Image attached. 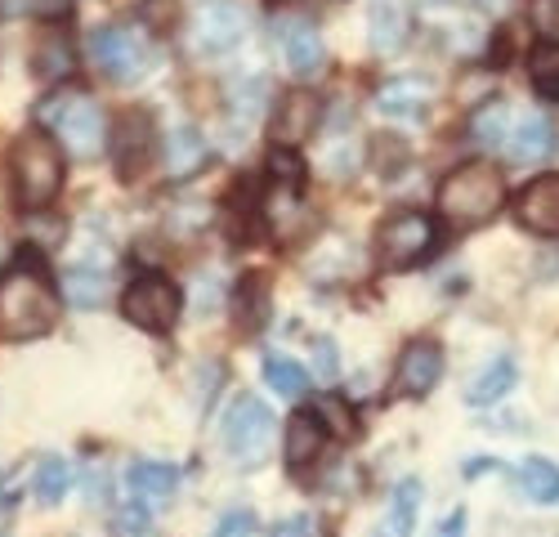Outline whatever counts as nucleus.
<instances>
[{
	"label": "nucleus",
	"mask_w": 559,
	"mask_h": 537,
	"mask_svg": "<svg viewBox=\"0 0 559 537\" xmlns=\"http://www.w3.org/2000/svg\"><path fill=\"white\" fill-rule=\"evenodd\" d=\"M421 479L416 475H407V479H399V488H394V498H390V528H394V537H412V528H416V515H421Z\"/></svg>",
	"instance_id": "obj_26"
},
{
	"label": "nucleus",
	"mask_w": 559,
	"mask_h": 537,
	"mask_svg": "<svg viewBox=\"0 0 559 537\" xmlns=\"http://www.w3.org/2000/svg\"><path fill=\"white\" fill-rule=\"evenodd\" d=\"M260 211L277 238H296L305 229V193L296 184H273L269 198L260 202Z\"/></svg>",
	"instance_id": "obj_18"
},
{
	"label": "nucleus",
	"mask_w": 559,
	"mask_h": 537,
	"mask_svg": "<svg viewBox=\"0 0 559 537\" xmlns=\"http://www.w3.org/2000/svg\"><path fill=\"white\" fill-rule=\"evenodd\" d=\"M90 55H95L99 72L112 81H139L148 72V45L130 27H99L90 36Z\"/></svg>",
	"instance_id": "obj_10"
},
{
	"label": "nucleus",
	"mask_w": 559,
	"mask_h": 537,
	"mask_svg": "<svg viewBox=\"0 0 559 537\" xmlns=\"http://www.w3.org/2000/svg\"><path fill=\"white\" fill-rule=\"evenodd\" d=\"M430 81L426 76H394L377 90V108L385 117H421L430 108Z\"/></svg>",
	"instance_id": "obj_15"
},
{
	"label": "nucleus",
	"mask_w": 559,
	"mask_h": 537,
	"mask_svg": "<svg viewBox=\"0 0 559 537\" xmlns=\"http://www.w3.org/2000/svg\"><path fill=\"white\" fill-rule=\"evenodd\" d=\"M287 63L296 76H318L322 63H328V45H322V36L313 27H296L287 36Z\"/></svg>",
	"instance_id": "obj_24"
},
{
	"label": "nucleus",
	"mask_w": 559,
	"mask_h": 537,
	"mask_svg": "<svg viewBox=\"0 0 559 537\" xmlns=\"http://www.w3.org/2000/svg\"><path fill=\"white\" fill-rule=\"evenodd\" d=\"M555 144H559L555 140V126L546 117H524L515 126V134H510V153H515V162H524V166L546 162L555 153Z\"/></svg>",
	"instance_id": "obj_22"
},
{
	"label": "nucleus",
	"mask_w": 559,
	"mask_h": 537,
	"mask_svg": "<svg viewBox=\"0 0 559 537\" xmlns=\"http://www.w3.org/2000/svg\"><path fill=\"white\" fill-rule=\"evenodd\" d=\"M318 121H322V99L313 95V90H287V95L273 104L269 140H273V148L296 153L309 134L318 130Z\"/></svg>",
	"instance_id": "obj_9"
},
{
	"label": "nucleus",
	"mask_w": 559,
	"mask_h": 537,
	"mask_svg": "<svg viewBox=\"0 0 559 537\" xmlns=\"http://www.w3.org/2000/svg\"><path fill=\"white\" fill-rule=\"evenodd\" d=\"M426 5H452V0H426Z\"/></svg>",
	"instance_id": "obj_40"
},
{
	"label": "nucleus",
	"mask_w": 559,
	"mask_h": 537,
	"mask_svg": "<svg viewBox=\"0 0 559 537\" xmlns=\"http://www.w3.org/2000/svg\"><path fill=\"white\" fill-rule=\"evenodd\" d=\"M435 537H465V511L456 506L452 515H443V520H439V533H435Z\"/></svg>",
	"instance_id": "obj_39"
},
{
	"label": "nucleus",
	"mask_w": 559,
	"mask_h": 537,
	"mask_svg": "<svg viewBox=\"0 0 559 537\" xmlns=\"http://www.w3.org/2000/svg\"><path fill=\"white\" fill-rule=\"evenodd\" d=\"M108 148H112V157H117L121 179H139V175L153 166V157H157V121H153L144 108L126 112V117L112 126V134H108Z\"/></svg>",
	"instance_id": "obj_8"
},
{
	"label": "nucleus",
	"mask_w": 559,
	"mask_h": 537,
	"mask_svg": "<svg viewBox=\"0 0 559 537\" xmlns=\"http://www.w3.org/2000/svg\"><path fill=\"white\" fill-rule=\"evenodd\" d=\"M264 381L273 385V394H283V398H300L309 390V377L300 363H292V358L283 354H269L264 358Z\"/></svg>",
	"instance_id": "obj_30"
},
{
	"label": "nucleus",
	"mask_w": 559,
	"mask_h": 537,
	"mask_svg": "<svg viewBox=\"0 0 559 537\" xmlns=\"http://www.w3.org/2000/svg\"><path fill=\"white\" fill-rule=\"evenodd\" d=\"M36 502L40 506H59L68 492H72V466H68V457H45L40 466H36Z\"/></svg>",
	"instance_id": "obj_28"
},
{
	"label": "nucleus",
	"mask_w": 559,
	"mask_h": 537,
	"mask_svg": "<svg viewBox=\"0 0 559 537\" xmlns=\"http://www.w3.org/2000/svg\"><path fill=\"white\" fill-rule=\"evenodd\" d=\"M175 14H179L175 0H148V5H144V23H153V32H170Z\"/></svg>",
	"instance_id": "obj_37"
},
{
	"label": "nucleus",
	"mask_w": 559,
	"mask_h": 537,
	"mask_svg": "<svg viewBox=\"0 0 559 537\" xmlns=\"http://www.w3.org/2000/svg\"><path fill=\"white\" fill-rule=\"evenodd\" d=\"M407 32H412V23H407L403 0H371V10H367V36H371V50L394 55L399 45L407 40Z\"/></svg>",
	"instance_id": "obj_17"
},
{
	"label": "nucleus",
	"mask_w": 559,
	"mask_h": 537,
	"mask_svg": "<svg viewBox=\"0 0 559 537\" xmlns=\"http://www.w3.org/2000/svg\"><path fill=\"white\" fill-rule=\"evenodd\" d=\"M269 434H273V413L264 408V398L255 394H238L233 408L224 417V448L233 453V462H260V453L269 448Z\"/></svg>",
	"instance_id": "obj_7"
},
{
	"label": "nucleus",
	"mask_w": 559,
	"mask_h": 537,
	"mask_svg": "<svg viewBox=\"0 0 559 537\" xmlns=\"http://www.w3.org/2000/svg\"><path fill=\"white\" fill-rule=\"evenodd\" d=\"M59 323V287L36 264H14L0 274V336L36 341Z\"/></svg>",
	"instance_id": "obj_1"
},
{
	"label": "nucleus",
	"mask_w": 559,
	"mask_h": 537,
	"mask_svg": "<svg viewBox=\"0 0 559 537\" xmlns=\"http://www.w3.org/2000/svg\"><path fill=\"white\" fill-rule=\"evenodd\" d=\"M126 488L139 506H166L179 488V470L166 462H134L126 470Z\"/></svg>",
	"instance_id": "obj_14"
},
{
	"label": "nucleus",
	"mask_w": 559,
	"mask_h": 537,
	"mask_svg": "<svg viewBox=\"0 0 559 537\" xmlns=\"http://www.w3.org/2000/svg\"><path fill=\"white\" fill-rule=\"evenodd\" d=\"M45 117L55 121V134H59V148L72 153V157H95L108 148V117L95 99H85V95H68L59 104L45 108Z\"/></svg>",
	"instance_id": "obj_4"
},
{
	"label": "nucleus",
	"mask_w": 559,
	"mask_h": 537,
	"mask_svg": "<svg viewBox=\"0 0 559 537\" xmlns=\"http://www.w3.org/2000/svg\"><path fill=\"white\" fill-rule=\"evenodd\" d=\"M59 291L72 300V305H81V309H90V305H104L108 296H112V278L104 274V268H90V264H72V268H63V278H59Z\"/></svg>",
	"instance_id": "obj_21"
},
{
	"label": "nucleus",
	"mask_w": 559,
	"mask_h": 537,
	"mask_svg": "<svg viewBox=\"0 0 559 537\" xmlns=\"http://www.w3.org/2000/svg\"><path fill=\"white\" fill-rule=\"evenodd\" d=\"M10 170H14V198L32 215L50 206L63 193V179H68L63 148L45 130H27L23 140L10 148Z\"/></svg>",
	"instance_id": "obj_2"
},
{
	"label": "nucleus",
	"mask_w": 559,
	"mask_h": 537,
	"mask_svg": "<svg viewBox=\"0 0 559 537\" xmlns=\"http://www.w3.org/2000/svg\"><path fill=\"white\" fill-rule=\"evenodd\" d=\"M206 162V134L198 126H175L166 134V175L170 179H189Z\"/></svg>",
	"instance_id": "obj_19"
},
{
	"label": "nucleus",
	"mask_w": 559,
	"mask_h": 537,
	"mask_svg": "<svg viewBox=\"0 0 559 537\" xmlns=\"http://www.w3.org/2000/svg\"><path fill=\"white\" fill-rule=\"evenodd\" d=\"M72 68H76L72 40H68L59 27H45L40 40L32 45V72H36L40 81H63V76H72Z\"/></svg>",
	"instance_id": "obj_20"
},
{
	"label": "nucleus",
	"mask_w": 559,
	"mask_h": 537,
	"mask_svg": "<svg viewBox=\"0 0 559 537\" xmlns=\"http://www.w3.org/2000/svg\"><path fill=\"white\" fill-rule=\"evenodd\" d=\"M520 224L537 238H559V175H537L520 193Z\"/></svg>",
	"instance_id": "obj_12"
},
{
	"label": "nucleus",
	"mask_w": 559,
	"mask_h": 537,
	"mask_svg": "<svg viewBox=\"0 0 559 537\" xmlns=\"http://www.w3.org/2000/svg\"><path fill=\"white\" fill-rule=\"evenodd\" d=\"M228 104H233V112H242V117H255L260 108H264V99H269V81L264 76H247L242 85H233L228 90Z\"/></svg>",
	"instance_id": "obj_32"
},
{
	"label": "nucleus",
	"mask_w": 559,
	"mask_h": 537,
	"mask_svg": "<svg viewBox=\"0 0 559 537\" xmlns=\"http://www.w3.org/2000/svg\"><path fill=\"white\" fill-rule=\"evenodd\" d=\"M322 443H328V426H322V417L313 408H300L292 421H287V439H283V453H287V466H309Z\"/></svg>",
	"instance_id": "obj_16"
},
{
	"label": "nucleus",
	"mask_w": 559,
	"mask_h": 537,
	"mask_svg": "<svg viewBox=\"0 0 559 537\" xmlns=\"http://www.w3.org/2000/svg\"><path fill=\"white\" fill-rule=\"evenodd\" d=\"M179 305H183V296H179V287L166 274H139L126 287V296H121V313H126V319L139 332H157V336L179 323Z\"/></svg>",
	"instance_id": "obj_5"
},
{
	"label": "nucleus",
	"mask_w": 559,
	"mask_h": 537,
	"mask_svg": "<svg viewBox=\"0 0 559 537\" xmlns=\"http://www.w3.org/2000/svg\"><path fill=\"white\" fill-rule=\"evenodd\" d=\"M515 377H520V368H515V358L510 354H501V358H492V363L471 381V390H465V398L475 403V408H484V403H497V398H506L510 394V385H515Z\"/></svg>",
	"instance_id": "obj_23"
},
{
	"label": "nucleus",
	"mask_w": 559,
	"mask_h": 537,
	"mask_svg": "<svg viewBox=\"0 0 559 537\" xmlns=\"http://www.w3.org/2000/svg\"><path fill=\"white\" fill-rule=\"evenodd\" d=\"M515 479L524 488V498H533L542 506H555L559 502V466H550L546 457H528Z\"/></svg>",
	"instance_id": "obj_25"
},
{
	"label": "nucleus",
	"mask_w": 559,
	"mask_h": 537,
	"mask_svg": "<svg viewBox=\"0 0 559 537\" xmlns=\"http://www.w3.org/2000/svg\"><path fill=\"white\" fill-rule=\"evenodd\" d=\"M72 5V0H0V14H40V19H55Z\"/></svg>",
	"instance_id": "obj_33"
},
{
	"label": "nucleus",
	"mask_w": 559,
	"mask_h": 537,
	"mask_svg": "<svg viewBox=\"0 0 559 537\" xmlns=\"http://www.w3.org/2000/svg\"><path fill=\"white\" fill-rule=\"evenodd\" d=\"M528 81L542 99H559V40H542L528 55Z\"/></svg>",
	"instance_id": "obj_27"
},
{
	"label": "nucleus",
	"mask_w": 559,
	"mask_h": 537,
	"mask_svg": "<svg viewBox=\"0 0 559 537\" xmlns=\"http://www.w3.org/2000/svg\"><path fill=\"white\" fill-rule=\"evenodd\" d=\"M439 377H443V349L435 341H412L403 349V358H399L394 385L403 394H412V398H421V394H430L439 385Z\"/></svg>",
	"instance_id": "obj_13"
},
{
	"label": "nucleus",
	"mask_w": 559,
	"mask_h": 537,
	"mask_svg": "<svg viewBox=\"0 0 559 537\" xmlns=\"http://www.w3.org/2000/svg\"><path fill=\"white\" fill-rule=\"evenodd\" d=\"M247 36V14L233 0H211L198 14V50L202 55H228L238 50V40Z\"/></svg>",
	"instance_id": "obj_11"
},
{
	"label": "nucleus",
	"mask_w": 559,
	"mask_h": 537,
	"mask_svg": "<svg viewBox=\"0 0 559 537\" xmlns=\"http://www.w3.org/2000/svg\"><path fill=\"white\" fill-rule=\"evenodd\" d=\"M313 528H318V524H313L309 515H292V520H283V524L273 528V537H313Z\"/></svg>",
	"instance_id": "obj_38"
},
{
	"label": "nucleus",
	"mask_w": 559,
	"mask_h": 537,
	"mask_svg": "<svg viewBox=\"0 0 559 537\" xmlns=\"http://www.w3.org/2000/svg\"><path fill=\"white\" fill-rule=\"evenodd\" d=\"M313 368H318L322 381H336V377H341V358H336V345H332L328 336L313 341Z\"/></svg>",
	"instance_id": "obj_36"
},
{
	"label": "nucleus",
	"mask_w": 559,
	"mask_h": 537,
	"mask_svg": "<svg viewBox=\"0 0 559 537\" xmlns=\"http://www.w3.org/2000/svg\"><path fill=\"white\" fill-rule=\"evenodd\" d=\"M238 319H242L247 332H255L269 319V283H264V274H247L238 283Z\"/></svg>",
	"instance_id": "obj_29"
},
{
	"label": "nucleus",
	"mask_w": 559,
	"mask_h": 537,
	"mask_svg": "<svg viewBox=\"0 0 559 537\" xmlns=\"http://www.w3.org/2000/svg\"><path fill=\"white\" fill-rule=\"evenodd\" d=\"M528 23H533L546 40H555V36H559V0H528Z\"/></svg>",
	"instance_id": "obj_34"
},
{
	"label": "nucleus",
	"mask_w": 559,
	"mask_h": 537,
	"mask_svg": "<svg viewBox=\"0 0 559 537\" xmlns=\"http://www.w3.org/2000/svg\"><path fill=\"white\" fill-rule=\"evenodd\" d=\"M506 130H510V112L506 104H484L475 117H471V140L479 148H497L506 140Z\"/></svg>",
	"instance_id": "obj_31"
},
{
	"label": "nucleus",
	"mask_w": 559,
	"mask_h": 537,
	"mask_svg": "<svg viewBox=\"0 0 559 537\" xmlns=\"http://www.w3.org/2000/svg\"><path fill=\"white\" fill-rule=\"evenodd\" d=\"M506 202V179L488 162H465L439 184V215L452 229H475L488 224Z\"/></svg>",
	"instance_id": "obj_3"
},
{
	"label": "nucleus",
	"mask_w": 559,
	"mask_h": 537,
	"mask_svg": "<svg viewBox=\"0 0 559 537\" xmlns=\"http://www.w3.org/2000/svg\"><path fill=\"white\" fill-rule=\"evenodd\" d=\"M251 533H255V515L247 506L224 511V520L215 524V537H251Z\"/></svg>",
	"instance_id": "obj_35"
},
{
	"label": "nucleus",
	"mask_w": 559,
	"mask_h": 537,
	"mask_svg": "<svg viewBox=\"0 0 559 537\" xmlns=\"http://www.w3.org/2000/svg\"><path fill=\"white\" fill-rule=\"evenodd\" d=\"M435 219L426 211H399L377 229V260L385 268H412L435 251Z\"/></svg>",
	"instance_id": "obj_6"
}]
</instances>
